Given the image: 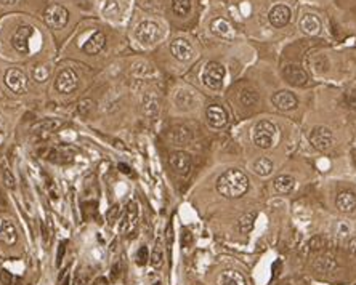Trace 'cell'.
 Masks as SVG:
<instances>
[{"instance_id":"9a60e30c","label":"cell","mask_w":356,"mask_h":285,"mask_svg":"<svg viewBox=\"0 0 356 285\" xmlns=\"http://www.w3.org/2000/svg\"><path fill=\"white\" fill-rule=\"evenodd\" d=\"M271 103L274 104V108H278L279 111H290V109H296L299 104V99L297 96L290 93L287 90H281L276 91L273 96H271Z\"/></svg>"},{"instance_id":"4fadbf2b","label":"cell","mask_w":356,"mask_h":285,"mask_svg":"<svg viewBox=\"0 0 356 285\" xmlns=\"http://www.w3.org/2000/svg\"><path fill=\"white\" fill-rule=\"evenodd\" d=\"M170 52H172V55H174L175 59L183 61V63L191 61L196 55L195 48H192V45L188 42L186 39H175L174 42L170 44Z\"/></svg>"},{"instance_id":"7402d4cb","label":"cell","mask_w":356,"mask_h":285,"mask_svg":"<svg viewBox=\"0 0 356 285\" xmlns=\"http://www.w3.org/2000/svg\"><path fill=\"white\" fill-rule=\"evenodd\" d=\"M210 30L215 35L221 37V39H233V37H235V29H233V26L230 24V21H226L225 18L212 19Z\"/></svg>"},{"instance_id":"681fc988","label":"cell","mask_w":356,"mask_h":285,"mask_svg":"<svg viewBox=\"0 0 356 285\" xmlns=\"http://www.w3.org/2000/svg\"><path fill=\"white\" fill-rule=\"evenodd\" d=\"M167 242H169V243L172 242V226L167 228Z\"/></svg>"},{"instance_id":"83f0119b","label":"cell","mask_w":356,"mask_h":285,"mask_svg":"<svg viewBox=\"0 0 356 285\" xmlns=\"http://www.w3.org/2000/svg\"><path fill=\"white\" fill-rule=\"evenodd\" d=\"M252 170L255 175L262 176V178L270 176L271 171H273V162L268 157H260L252 164Z\"/></svg>"},{"instance_id":"f1b7e54d","label":"cell","mask_w":356,"mask_h":285,"mask_svg":"<svg viewBox=\"0 0 356 285\" xmlns=\"http://www.w3.org/2000/svg\"><path fill=\"white\" fill-rule=\"evenodd\" d=\"M239 101L242 106L246 108H252V106H257L258 103V93L255 90L252 88H244L241 93H239Z\"/></svg>"},{"instance_id":"f907efd6","label":"cell","mask_w":356,"mask_h":285,"mask_svg":"<svg viewBox=\"0 0 356 285\" xmlns=\"http://www.w3.org/2000/svg\"><path fill=\"white\" fill-rule=\"evenodd\" d=\"M117 268H119L117 264H116V266L113 268V279H117Z\"/></svg>"},{"instance_id":"5b68a950","label":"cell","mask_w":356,"mask_h":285,"mask_svg":"<svg viewBox=\"0 0 356 285\" xmlns=\"http://www.w3.org/2000/svg\"><path fill=\"white\" fill-rule=\"evenodd\" d=\"M44 18H45V23L52 27V29H63L68 21H69V12L64 8V7H61L58 4H52V5H48L45 8V12H44Z\"/></svg>"},{"instance_id":"7bdbcfd3","label":"cell","mask_w":356,"mask_h":285,"mask_svg":"<svg viewBox=\"0 0 356 285\" xmlns=\"http://www.w3.org/2000/svg\"><path fill=\"white\" fill-rule=\"evenodd\" d=\"M348 106H350L353 111H356V88L351 90V93L348 95Z\"/></svg>"},{"instance_id":"603a6c76","label":"cell","mask_w":356,"mask_h":285,"mask_svg":"<svg viewBox=\"0 0 356 285\" xmlns=\"http://www.w3.org/2000/svg\"><path fill=\"white\" fill-rule=\"evenodd\" d=\"M218 285H247L246 277L242 276L239 271L235 269H226L220 274Z\"/></svg>"},{"instance_id":"4316f807","label":"cell","mask_w":356,"mask_h":285,"mask_svg":"<svg viewBox=\"0 0 356 285\" xmlns=\"http://www.w3.org/2000/svg\"><path fill=\"white\" fill-rule=\"evenodd\" d=\"M337 261H335L332 257H318L316 260L313 261V269L318 271V272H322V274H328V272H334L335 269H337Z\"/></svg>"},{"instance_id":"e575fe53","label":"cell","mask_w":356,"mask_h":285,"mask_svg":"<svg viewBox=\"0 0 356 285\" xmlns=\"http://www.w3.org/2000/svg\"><path fill=\"white\" fill-rule=\"evenodd\" d=\"M328 247V240L324 237H313L310 240V248L311 252H322L324 248Z\"/></svg>"},{"instance_id":"f546056e","label":"cell","mask_w":356,"mask_h":285,"mask_svg":"<svg viewBox=\"0 0 356 285\" xmlns=\"http://www.w3.org/2000/svg\"><path fill=\"white\" fill-rule=\"evenodd\" d=\"M255 220H257V211H247L244 213L239 220V231L242 234H249L253 229V225H255Z\"/></svg>"},{"instance_id":"d4e9b609","label":"cell","mask_w":356,"mask_h":285,"mask_svg":"<svg viewBox=\"0 0 356 285\" xmlns=\"http://www.w3.org/2000/svg\"><path fill=\"white\" fill-rule=\"evenodd\" d=\"M273 186L279 194H290L294 188H296V180H294L290 175H279V176L274 178Z\"/></svg>"},{"instance_id":"ee69618b","label":"cell","mask_w":356,"mask_h":285,"mask_svg":"<svg viewBox=\"0 0 356 285\" xmlns=\"http://www.w3.org/2000/svg\"><path fill=\"white\" fill-rule=\"evenodd\" d=\"M337 236L339 237H347L348 236V226L347 225H339V229H337Z\"/></svg>"},{"instance_id":"f6af8a7d","label":"cell","mask_w":356,"mask_h":285,"mask_svg":"<svg viewBox=\"0 0 356 285\" xmlns=\"http://www.w3.org/2000/svg\"><path fill=\"white\" fill-rule=\"evenodd\" d=\"M347 250H348V253H350V255L356 257V237H354V239H351V240L348 242Z\"/></svg>"},{"instance_id":"277c9868","label":"cell","mask_w":356,"mask_h":285,"mask_svg":"<svg viewBox=\"0 0 356 285\" xmlns=\"http://www.w3.org/2000/svg\"><path fill=\"white\" fill-rule=\"evenodd\" d=\"M226 69L223 64L217 63V61H210L206 64V67L202 69V84L210 90H221L223 87V80H225Z\"/></svg>"},{"instance_id":"7dc6e473","label":"cell","mask_w":356,"mask_h":285,"mask_svg":"<svg viewBox=\"0 0 356 285\" xmlns=\"http://www.w3.org/2000/svg\"><path fill=\"white\" fill-rule=\"evenodd\" d=\"M117 168H119L122 173H125V175H128V173H130V167H128V165H125V164H119V165H117Z\"/></svg>"},{"instance_id":"ab89813d","label":"cell","mask_w":356,"mask_h":285,"mask_svg":"<svg viewBox=\"0 0 356 285\" xmlns=\"http://www.w3.org/2000/svg\"><path fill=\"white\" fill-rule=\"evenodd\" d=\"M66 240H61L59 245H58V255H56V264L58 266H61V261H63L64 258V252H66Z\"/></svg>"},{"instance_id":"cb8c5ba5","label":"cell","mask_w":356,"mask_h":285,"mask_svg":"<svg viewBox=\"0 0 356 285\" xmlns=\"http://www.w3.org/2000/svg\"><path fill=\"white\" fill-rule=\"evenodd\" d=\"M170 141L174 142L175 146H186L188 142L191 141L192 135H191V130L188 127H175V128H172L170 131Z\"/></svg>"},{"instance_id":"5bb4252c","label":"cell","mask_w":356,"mask_h":285,"mask_svg":"<svg viewBox=\"0 0 356 285\" xmlns=\"http://www.w3.org/2000/svg\"><path fill=\"white\" fill-rule=\"evenodd\" d=\"M206 117L212 128H223L228 124V113L218 104H210L206 109Z\"/></svg>"},{"instance_id":"d590c367","label":"cell","mask_w":356,"mask_h":285,"mask_svg":"<svg viewBox=\"0 0 356 285\" xmlns=\"http://www.w3.org/2000/svg\"><path fill=\"white\" fill-rule=\"evenodd\" d=\"M119 217H120V207L119 205H113V207L109 208V211L106 213L108 223H109L111 226H113L116 221H119Z\"/></svg>"},{"instance_id":"f35d334b","label":"cell","mask_w":356,"mask_h":285,"mask_svg":"<svg viewBox=\"0 0 356 285\" xmlns=\"http://www.w3.org/2000/svg\"><path fill=\"white\" fill-rule=\"evenodd\" d=\"M192 243V234L188 231V229H183V234H181V245L188 248L189 245Z\"/></svg>"},{"instance_id":"d6986e66","label":"cell","mask_w":356,"mask_h":285,"mask_svg":"<svg viewBox=\"0 0 356 285\" xmlns=\"http://www.w3.org/2000/svg\"><path fill=\"white\" fill-rule=\"evenodd\" d=\"M18 240V231L13 221L10 220H0V242L5 245H15Z\"/></svg>"},{"instance_id":"ac0fdd59","label":"cell","mask_w":356,"mask_h":285,"mask_svg":"<svg viewBox=\"0 0 356 285\" xmlns=\"http://www.w3.org/2000/svg\"><path fill=\"white\" fill-rule=\"evenodd\" d=\"M335 205L342 213H353L356 210V194L353 191H340L335 199Z\"/></svg>"},{"instance_id":"52a82bcc","label":"cell","mask_w":356,"mask_h":285,"mask_svg":"<svg viewBox=\"0 0 356 285\" xmlns=\"http://www.w3.org/2000/svg\"><path fill=\"white\" fill-rule=\"evenodd\" d=\"M5 85L13 91L16 95H24L29 90V80L23 70H19L16 67L8 69L5 73Z\"/></svg>"},{"instance_id":"bcb514c9","label":"cell","mask_w":356,"mask_h":285,"mask_svg":"<svg viewBox=\"0 0 356 285\" xmlns=\"http://www.w3.org/2000/svg\"><path fill=\"white\" fill-rule=\"evenodd\" d=\"M90 285H108V280L105 277H96Z\"/></svg>"},{"instance_id":"c3c4849f","label":"cell","mask_w":356,"mask_h":285,"mask_svg":"<svg viewBox=\"0 0 356 285\" xmlns=\"http://www.w3.org/2000/svg\"><path fill=\"white\" fill-rule=\"evenodd\" d=\"M16 2V0H0V4L2 5H13Z\"/></svg>"},{"instance_id":"ba28073f","label":"cell","mask_w":356,"mask_h":285,"mask_svg":"<svg viewBox=\"0 0 356 285\" xmlns=\"http://www.w3.org/2000/svg\"><path fill=\"white\" fill-rule=\"evenodd\" d=\"M55 88H56L58 93H61V95H71L73 91H76L79 88V77H77V74L74 73L73 69H69V67L63 69L56 76Z\"/></svg>"},{"instance_id":"8d00e7d4","label":"cell","mask_w":356,"mask_h":285,"mask_svg":"<svg viewBox=\"0 0 356 285\" xmlns=\"http://www.w3.org/2000/svg\"><path fill=\"white\" fill-rule=\"evenodd\" d=\"M2 180H4L7 188L15 189V176L12 175V171H10L8 168H2Z\"/></svg>"},{"instance_id":"d6a6232c","label":"cell","mask_w":356,"mask_h":285,"mask_svg":"<svg viewBox=\"0 0 356 285\" xmlns=\"http://www.w3.org/2000/svg\"><path fill=\"white\" fill-rule=\"evenodd\" d=\"M135 261L138 266H145V264H148L149 261V250L146 245H141L137 252V255H135Z\"/></svg>"},{"instance_id":"6da1fadb","label":"cell","mask_w":356,"mask_h":285,"mask_svg":"<svg viewBox=\"0 0 356 285\" xmlns=\"http://www.w3.org/2000/svg\"><path fill=\"white\" fill-rule=\"evenodd\" d=\"M217 191L226 199H239L249 191V178L242 170L230 168L218 176Z\"/></svg>"},{"instance_id":"e0dca14e","label":"cell","mask_w":356,"mask_h":285,"mask_svg":"<svg viewBox=\"0 0 356 285\" xmlns=\"http://www.w3.org/2000/svg\"><path fill=\"white\" fill-rule=\"evenodd\" d=\"M101 15L113 23H119L122 16H124V8L117 2V0H105L103 7H101Z\"/></svg>"},{"instance_id":"9c48e42d","label":"cell","mask_w":356,"mask_h":285,"mask_svg":"<svg viewBox=\"0 0 356 285\" xmlns=\"http://www.w3.org/2000/svg\"><path fill=\"white\" fill-rule=\"evenodd\" d=\"M34 34L33 26H21L16 29V32L12 35V47L18 53L27 55L29 53V40Z\"/></svg>"},{"instance_id":"816d5d0a","label":"cell","mask_w":356,"mask_h":285,"mask_svg":"<svg viewBox=\"0 0 356 285\" xmlns=\"http://www.w3.org/2000/svg\"><path fill=\"white\" fill-rule=\"evenodd\" d=\"M152 285H160V282H156V283H152Z\"/></svg>"},{"instance_id":"60d3db41","label":"cell","mask_w":356,"mask_h":285,"mask_svg":"<svg viewBox=\"0 0 356 285\" xmlns=\"http://www.w3.org/2000/svg\"><path fill=\"white\" fill-rule=\"evenodd\" d=\"M91 106H93V103H91V101H88V99L82 101V103H79V113L85 116L88 111L91 109Z\"/></svg>"},{"instance_id":"ffe728a7","label":"cell","mask_w":356,"mask_h":285,"mask_svg":"<svg viewBox=\"0 0 356 285\" xmlns=\"http://www.w3.org/2000/svg\"><path fill=\"white\" fill-rule=\"evenodd\" d=\"M105 47H106V35L103 32H95L93 35H90L87 42L82 45V50L87 55H98Z\"/></svg>"},{"instance_id":"30bf717a","label":"cell","mask_w":356,"mask_h":285,"mask_svg":"<svg viewBox=\"0 0 356 285\" xmlns=\"http://www.w3.org/2000/svg\"><path fill=\"white\" fill-rule=\"evenodd\" d=\"M169 164H170V168L180 176L189 175V171L192 168V160L189 154H186V152H183V151L174 152V154L169 157Z\"/></svg>"},{"instance_id":"3957f363","label":"cell","mask_w":356,"mask_h":285,"mask_svg":"<svg viewBox=\"0 0 356 285\" xmlns=\"http://www.w3.org/2000/svg\"><path fill=\"white\" fill-rule=\"evenodd\" d=\"M135 39L141 47H154L162 39V29L156 21H141L135 29Z\"/></svg>"},{"instance_id":"1f68e13d","label":"cell","mask_w":356,"mask_h":285,"mask_svg":"<svg viewBox=\"0 0 356 285\" xmlns=\"http://www.w3.org/2000/svg\"><path fill=\"white\" fill-rule=\"evenodd\" d=\"M149 263L152 264V268H160L162 263H164V250H162L160 243H156L154 250H152L151 257H149Z\"/></svg>"},{"instance_id":"7a4b0ae2","label":"cell","mask_w":356,"mask_h":285,"mask_svg":"<svg viewBox=\"0 0 356 285\" xmlns=\"http://www.w3.org/2000/svg\"><path fill=\"white\" fill-rule=\"evenodd\" d=\"M278 136H279L278 127L270 120L257 122L255 127H253V130H252L253 145L260 149H271L274 145H276Z\"/></svg>"},{"instance_id":"2e32d148","label":"cell","mask_w":356,"mask_h":285,"mask_svg":"<svg viewBox=\"0 0 356 285\" xmlns=\"http://www.w3.org/2000/svg\"><path fill=\"white\" fill-rule=\"evenodd\" d=\"M268 19L274 27H284L290 21V8L286 5H274L270 10Z\"/></svg>"},{"instance_id":"7c38bea8","label":"cell","mask_w":356,"mask_h":285,"mask_svg":"<svg viewBox=\"0 0 356 285\" xmlns=\"http://www.w3.org/2000/svg\"><path fill=\"white\" fill-rule=\"evenodd\" d=\"M282 76H284V79L287 80V84H290L294 87H303V85H307L308 80H310L308 73L299 64L286 66L282 70Z\"/></svg>"},{"instance_id":"b9f144b4","label":"cell","mask_w":356,"mask_h":285,"mask_svg":"<svg viewBox=\"0 0 356 285\" xmlns=\"http://www.w3.org/2000/svg\"><path fill=\"white\" fill-rule=\"evenodd\" d=\"M69 282V274H68V269H63L59 272V277H58V285H68Z\"/></svg>"},{"instance_id":"8fae6325","label":"cell","mask_w":356,"mask_h":285,"mask_svg":"<svg viewBox=\"0 0 356 285\" xmlns=\"http://www.w3.org/2000/svg\"><path fill=\"white\" fill-rule=\"evenodd\" d=\"M137 221H138V205H137V202L132 200L127 203L124 215L119 220V232L120 234L132 232L137 226Z\"/></svg>"},{"instance_id":"836d02e7","label":"cell","mask_w":356,"mask_h":285,"mask_svg":"<svg viewBox=\"0 0 356 285\" xmlns=\"http://www.w3.org/2000/svg\"><path fill=\"white\" fill-rule=\"evenodd\" d=\"M0 280L4 282V285H23L21 279L16 277V276H12V274L7 272V271L0 272Z\"/></svg>"},{"instance_id":"8992f818","label":"cell","mask_w":356,"mask_h":285,"mask_svg":"<svg viewBox=\"0 0 356 285\" xmlns=\"http://www.w3.org/2000/svg\"><path fill=\"white\" fill-rule=\"evenodd\" d=\"M310 142L313 145L314 149H318L321 152H326L334 146V133L329 127L318 125L311 130L310 133Z\"/></svg>"},{"instance_id":"484cf974","label":"cell","mask_w":356,"mask_h":285,"mask_svg":"<svg viewBox=\"0 0 356 285\" xmlns=\"http://www.w3.org/2000/svg\"><path fill=\"white\" fill-rule=\"evenodd\" d=\"M175 103L180 109L188 111V109H192L196 106V96L192 91L181 88V90H178V93L175 96Z\"/></svg>"},{"instance_id":"4dcf8cb0","label":"cell","mask_w":356,"mask_h":285,"mask_svg":"<svg viewBox=\"0 0 356 285\" xmlns=\"http://www.w3.org/2000/svg\"><path fill=\"white\" fill-rule=\"evenodd\" d=\"M192 4L191 0H172V10L180 18H185L191 13Z\"/></svg>"},{"instance_id":"74e56055","label":"cell","mask_w":356,"mask_h":285,"mask_svg":"<svg viewBox=\"0 0 356 285\" xmlns=\"http://www.w3.org/2000/svg\"><path fill=\"white\" fill-rule=\"evenodd\" d=\"M87 282H88V274L84 269L79 268L74 277V285H87Z\"/></svg>"},{"instance_id":"44dd1931","label":"cell","mask_w":356,"mask_h":285,"mask_svg":"<svg viewBox=\"0 0 356 285\" xmlns=\"http://www.w3.org/2000/svg\"><path fill=\"white\" fill-rule=\"evenodd\" d=\"M300 30L303 34L307 35H318L321 32L322 29V24L319 21V18L316 15H305L302 19H300Z\"/></svg>"}]
</instances>
